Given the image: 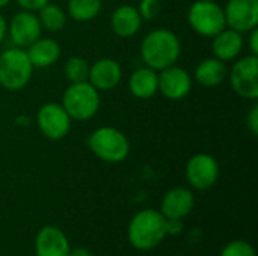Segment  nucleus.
Instances as JSON below:
<instances>
[{"instance_id":"nucleus-34","label":"nucleus","mask_w":258,"mask_h":256,"mask_svg":"<svg viewBox=\"0 0 258 256\" xmlns=\"http://www.w3.org/2000/svg\"><path fill=\"white\" fill-rule=\"evenodd\" d=\"M201 2H212V0H201Z\"/></svg>"},{"instance_id":"nucleus-2","label":"nucleus","mask_w":258,"mask_h":256,"mask_svg":"<svg viewBox=\"0 0 258 256\" xmlns=\"http://www.w3.org/2000/svg\"><path fill=\"white\" fill-rule=\"evenodd\" d=\"M165 225H166V219L159 210L154 208L141 210L132 217L127 226L128 243L141 252L153 250L166 238Z\"/></svg>"},{"instance_id":"nucleus-13","label":"nucleus","mask_w":258,"mask_h":256,"mask_svg":"<svg viewBox=\"0 0 258 256\" xmlns=\"http://www.w3.org/2000/svg\"><path fill=\"white\" fill-rule=\"evenodd\" d=\"M71 244L65 232L53 225L42 226L35 237L36 256H68Z\"/></svg>"},{"instance_id":"nucleus-30","label":"nucleus","mask_w":258,"mask_h":256,"mask_svg":"<svg viewBox=\"0 0 258 256\" xmlns=\"http://www.w3.org/2000/svg\"><path fill=\"white\" fill-rule=\"evenodd\" d=\"M14 122H15V125L17 127H21V128H26V127H29L30 125V118L29 116H26V115H18L15 119H14Z\"/></svg>"},{"instance_id":"nucleus-9","label":"nucleus","mask_w":258,"mask_h":256,"mask_svg":"<svg viewBox=\"0 0 258 256\" xmlns=\"http://www.w3.org/2000/svg\"><path fill=\"white\" fill-rule=\"evenodd\" d=\"M35 122L44 137L50 140H60L70 133L73 119L62 104L47 103L39 107Z\"/></svg>"},{"instance_id":"nucleus-12","label":"nucleus","mask_w":258,"mask_h":256,"mask_svg":"<svg viewBox=\"0 0 258 256\" xmlns=\"http://www.w3.org/2000/svg\"><path fill=\"white\" fill-rule=\"evenodd\" d=\"M224 14L227 27L248 33L258 26V0H228Z\"/></svg>"},{"instance_id":"nucleus-22","label":"nucleus","mask_w":258,"mask_h":256,"mask_svg":"<svg viewBox=\"0 0 258 256\" xmlns=\"http://www.w3.org/2000/svg\"><path fill=\"white\" fill-rule=\"evenodd\" d=\"M38 18L41 23V27L48 30V32H59L65 27L67 24V14L65 11L54 5V3H47L38 11Z\"/></svg>"},{"instance_id":"nucleus-7","label":"nucleus","mask_w":258,"mask_h":256,"mask_svg":"<svg viewBox=\"0 0 258 256\" xmlns=\"http://www.w3.org/2000/svg\"><path fill=\"white\" fill-rule=\"evenodd\" d=\"M227 78L239 97L255 101L258 98V56L248 54L236 59Z\"/></svg>"},{"instance_id":"nucleus-33","label":"nucleus","mask_w":258,"mask_h":256,"mask_svg":"<svg viewBox=\"0 0 258 256\" xmlns=\"http://www.w3.org/2000/svg\"><path fill=\"white\" fill-rule=\"evenodd\" d=\"M9 2H11V0H0V9H2V8H5Z\"/></svg>"},{"instance_id":"nucleus-6","label":"nucleus","mask_w":258,"mask_h":256,"mask_svg":"<svg viewBox=\"0 0 258 256\" xmlns=\"http://www.w3.org/2000/svg\"><path fill=\"white\" fill-rule=\"evenodd\" d=\"M187 21L195 33L206 38H213L227 27L224 8L215 0L194 2L187 11Z\"/></svg>"},{"instance_id":"nucleus-1","label":"nucleus","mask_w":258,"mask_h":256,"mask_svg":"<svg viewBox=\"0 0 258 256\" xmlns=\"http://www.w3.org/2000/svg\"><path fill=\"white\" fill-rule=\"evenodd\" d=\"M181 54V41L169 29L151 30L141 42V59L145 66L162 71L175 65Z\"/></svg>"},{"instance_id":"nucleus-24","label":"nucleus","mask_w":258,"mask_h":256,"mask_svg":"<svg viewBox=\"0 0 258 256\" xmlns=\"http://www.w3.org/2000/svg\"><path fill=\"white\" fill-rule=\"evenodd\" d=\"M219 256H257L254 246L245 240H234L224 246Z\"/></svg>"},{"instance_id":"nucleus-8","label":"nucleus","mask_w":258,"mask_h":256,"mask_svg":"<svg viewBox=\"0 0 258 256\" xmlns=\"http://www.w3.org/2000/svg\"><path fill=\"white\" fill-rule=\"evenodd\" d=\"M184 174L192 189L206 192L218 183L221 169L218 160L213 155L207 152H198L187 160Z\"/></svg>"},{"instance_id":"nucleus-5","label":"nucleus","mask_w":258,"mask_h":256,"mask_svg":"<svg viewBox=\"0 0 258 256\" xmlns=\"http://www.w3.org/2000/svg\"><path fill=\"white\" fill-rule=\"evenodd\" d=\"M33 69L24 48L11 47L0 53V86L6 91L24 89L32 78Z\"/></svg>"},{"instance_id":"nucleus-14","label":"nucleus","mask_w":258,"mask_h":256,"mask_svg":"<svg viewBox=\"0 0 258 256\" xmlns=\"http://www.w3.org/2000/svg\"><path fill=\"white\" fill-rule=\"evenodd\" d=\"M122 80L121 65L110 57H103L95 60L89 66L88 81L100 92L115 89Z\"/></svg>"},{"instance_id":"nucleus-16","label":"nucleus","mask_w":258,"mask_h":256,"mask_svg":"<svg viewBox=\"0 0 258 256\" xmlns=\"http://www.w3.org/2000/svg\"><path fill=\"white\" fill-rule=\"evenodd\" d=\"M243 45H245L243 33L233 30L230 27H225L218 35L213 36L212 51L216 59L222 62H231L240 56Z\"/></svg>"},{"instance_id":"nucleus-29","label":"nucleus","mask_w":258,"mask_h":256,"mask_svg":"<svg viewBox=\"0 0 258 256\" xmlns=\"http://www.w3.org/2000/svg\"><path fill=\"white\" fill-rule=\"evenodd\" d=\"M249 33V42H248V47H249V50H251V54H254V56H258V29H252L251 32H248Z\"/></svg>"},{"instance_id":"nucleus-32","label":"nucleus","mask_w":258,"mask_h":256,"mask_svg":"<svg viewBox=\"0 0 258 256\" xmlns=\"http://www.w3.org/2000/svg\"><path fill=\"white\" fill-rule=\"evenodd\" d=\"M68 256H94V255H92V252H89L86 247H76V249H73V247H71L70 255Z\"/></svg>"},{"instance_id":"nucleus-31","label":"nucleus","mask_w":258,"mask_h":256,"mask_svg":"<svg viewBox=\"0 0 258 256\" xmlns=\"http://www.w3.org/2000/svg\"><path fill=\"white\" fill-rule=\"evenodd\" d=\"M8 35V21L6 18L0 14V44L3 42V39L6 38Z\"/></svg>"},{"instance_id":"nucleus-11","label":"nucleus","mask_w":258,"mask_h":256,"mask_svg":"<svg viewBox=\"0 0 258 256\" xmlns=\"http://www.w3.org/2000/svg\"><path fill=\"white\" fill-rule=\"evenodd\" d=\"M159 72V92L172 101L186 98L194 84L192 75L178 65H171Z\"/></svg>"},{"instance_id":"nucleus-27","label":"nucleus","mask_w":258,"mask_h":256,"mask_svg":"<svg viewBox=\"0 0 258 256\" xmlns=\"http://www.w3.org/2000/svg\"><path fill=\"white\" fill-rule=\"evenodd\" d=\"M18 6L24 11L30 12H38L42 6H45L50 0H15Z\"/></svg>"},{"instance_id":"nucleus-20","label":"nucleus","mask_w":258,"mask_h":256,"mask_svg":"<svg viewBox=\"0 0 258 256\" xmlns=\"http://www.w3.org/2000/svg\"><path fill=\"white\" fill-rule=\"evenodd\" d=\"M228 75V68L225 62L213 57H207L201 60L194 72V78L203 88H216L219 86Z\"/></svg>"},{"instance_id":"nucleus-10","label":"nucleus","mask_w":258,"mask_h":256,"mask_svg":"<svg viewBox=\"0 0 258 256\" xmlns=\"http://www.w3.org/2000/svg\"><path fill=\"white\" fill-rule=\"evenodd\" d=\"M8 33L14 47H20L26 50L42 33V27L36 12H30L24 9L17 12L8 23Z\"/></svg>"},{"instance_id":"nucleus-4","label":"nucleus","mask_w":258,"mask_h":256,"mask_svg":"<svg viewBox=\"0 0 258 256\" xmlns=\"http://www.w3.org/2000/svg\"><path fill=\"white\" fill-rule=\"evenodd\" d=\"M60 104L73 121H89L100 110V91H97L88 80L80 83H70L62 95Z\"/></svg>"},{"instance_id":"nucleus-25","label":"nucleus","mask_w":258,"mask_h":256,"mask_svg":"<svg viewBox=\"0 0 258 256\" xmlns=\"http://www.w3.org/2000/svg\"><path fill=\"white\" fill-rule=\"evenodd\" d=\"M142 20H156L162 11V2L160 0H141L138 8Z\"/></svg>"},{"instance_id":"nucleus-21","label":"nucleus","mask_w":258,"mask_h":256,"mask_svg":"<svg viewBox=\"0 0 258 256\" xmlns=\"http://www.w3.org/2000/svg\"><path fill=\"white\" fill-rule=\"evenodd\" d=\"M103 8V0H68L67 14L74 21H91L94 20Z\"/></svg>"},{"instance_id":"nucleus-23","label":"nucleus","mask_w":258,"mask_h":256,"mask_svg":"<svg viewBox=\"0 0 258 256\" xmlns=\"http://www.w3.org/2000/svg\"><path fill=\"white\" fill-rule=\"evenodd\" d=\"M63 74L70 83L86 81L88 74H89V63L82 56H71L67 59L63 65Z\"/></svg>"},{"instance_id":"nucleus-26","label":"nucleus","mask_w":258,"mask_h":256,"mask_svg":"<svg viewBox=\"0 0 258 256\" xmlns=\"http://www.w3.org/2000/svg\"><path fill=\"white\" fill-rule=\"evenodd\" d=\"M246 127L251 131L252 136L258 134V106L254 104L249 110V113L246 115Z\"/></svg>"},{"instance_id":"nucleus-15","label":"nucleus","mask_w":258,"mask_h":256,"mask_svg":"<svg viewBox=\"0 0 258 256\" xmlns=\"http://www.w3.org/2000/svg\"><path fill=\"white\" fill-rule=\"evenodd\" d=\"M195 207V195L190 189L174 187L165 193L160 202V213L165 219H186Z\"/></svg>"},{"instance_id":"nucleus-35","label":"nucleus","mask_w":258,"mask_h":256,"mask_svg":"<svg viewBox=\"0 0 258 256\" xmlns=\"http://www.w3.org/2000/svg\"><path fill=\"white\" fill-rule=\"evenodd\" d=\"M0 256H2V255H0Z\"/></svg>"},{"instance_id":"nucleus-19","label":"nucleus","mask_w":258,"mask_h":256,"mask_svg":"<svg viewBox=\"0 0 258 256\" xmlns=\"http://www.w3.org/2000/svg\"><path fill=\"white\" fill-rule=\"evenodd\" d=\"M128 89L135 98H153L159 92V72L148 66H142L133 71L128 78Z\"/></svg>"},{"instance_id":"nucleus-3","label":"nucleus","mask_w":258,"mask_h":256,"mask_svg":"<svg viewBox=\"0 0 258 256\" xmlns=\"http://www.w3.org/2000/svg\"><path fill=\"white\" fill-rule=\"evenodd\" d=\"M91 152L106 163H121L130 154L128 137L115 127H98L88 137Z\"/></svg>"},{"instance_id":"nucleus-18","label":"nucleus","mask_w":258,"mask_h":256,"mask_svg":"<svg viewBox=\"0 0 258 256\" xmlns=\"http://www.w3.org/2000/svg\"><path fill=\"white\" fill-rule=\"evenodd\" d=\"M26 53L33 65V68H48L56 63L60 57V45L53 38L39 36L35 42H32Z\"/></svg>"},{"instance_id":"nucleus-28","label":"nucleus","mask_w":258,"mask_h":256,"mask_svg":"<svg viewBox=\"0 0 258 256\" xmlns=\"http://www.w3.org/2000/svg\"><path fill=\"white\" fill-rule=\"evenodd\" d=\"M166 235H180L184 229V225H183V220L180 219H166Z\"/></svg>"},{"instance_id":"nucleus-17","label":"nucleus","mask_w":258,"mask_h":256,"mask_svg":"<svg viewBox=\"0 0 258 256\" xmlns=\"http://www.w3.org/2000/svg\"><path fill=\"white\" fill-rule=\"evenodd\" d=\"M142 17L138 8L132 5L118 6L110 17V27L119 38H132L142 27Z\"/></svg>"}]
</instances>
